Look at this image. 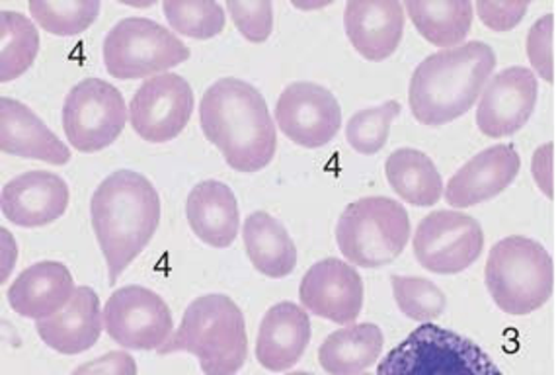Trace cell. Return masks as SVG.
<instances>
[{"label": "cell", "instance_id": "6da1fadb", "mask_svg": "<svg viewBox=\"0 0 556 375\" xmlns=\"http://www.w3.org/2000/svg\"><path fill=\"white\" fill-rule=\"evenodd\" d=\"M200 125L207 141L239 173H258L276 157L278 132L268 104L258 88L240 78H219L205 90Z\"/></svg>", "mask_w": 556, "mask_h": 375}, {"label": "cell", "instance_id": "7a4b0ae2", "mask_svg": "<svg viewBox=\"0 0 556 375\" xmlns=\"http://www.w3.org/2000/svg\"><path fill=\"white\" fill-rule=\"evenodd\" d=\"M90 215L114 286L159 229V192L143 174L115 171L92 193Z\"/></svg>", "mask_w": 556, "mask_h": 375}, {"label": "cell", "instance_id": "3957f363", "mask_svg": "<svg viewBox=\"0 0 556 375\" xmlns=\"http://www.w3.org/2000/svg\"><path fill=\"white\" fill-rule=\"evenodd\" d=\"M496 67L494 49L467 41L442 49L414 68L408 102L424 125H445L467 114Z\"/></svg>", "mask_w": 556, "mask_h": 375}, {"label": "cell", "instance_id": "277c9868", "mask_svg": "<svg viewBox=\"0 0 556 375\" xmlns=\"http://www.w3.org/2000/svg\"><path fill=\"white\" fill-rule=\"evenodd\" d=\"M159 354L188 352L205 375H235L249 357L247 325L239 305L222 293L193 299Z\"/></svg>", "mask_w": 556, "mask_h": 375}, {"label": "cell", "instance_id": "5b68a950", "mask_svg": "<svg viewBox=\"0 0 556 375\" xmlns=\"http://www.w3.org/2000/svg\"><path fill=\"white\" fill-rule=\"evenodd\" d=\"M484 279L494 303L521 317L547 303L555 288V264L541 242L508 237L490 250Z\"/></svg>", "mask_w": 556, "mask_h": 375}, {"label": "cell", "instance_id": "8992f818", "mask_svg": "<svg viewBox=\"0 0 556 375\" xmlns=\"http://www.w3.org/2000/svg\"><path fill=\"white\" fill-rule=\"evenodd\" d=\"M410 220L403 203L383 196L355 200L336 225V242L345 259L362 268H381L403 254Z\"/></svg>", "mask_w": 556, "mask_h": 375}, {"label": "cell", "instance_id": "52a82bcc", "mask_svg": "<svg viewBox=\"0 0 556 375\" xmlns=\"http://www.w3.org/2000/svg\"><path fill=\"white\" fill-rule=\"evenodd\" d=\"M377 375H504L469 338L426 323L387 354Z\"/></svg>", "mask_w": 556, "mask_h": 375}, {"label": "cell", "instance_id": "ba28073f", "mask_svg": "<svg viewBox=\"0 0 556 375\" xmlns=\"http://www.w3.org/2000/svg\"><path fill=\"white\" fill-rule=\"evenodd\" d=\"M188 58L190 49L182 39L154 20H122L104 39V65L122 80L154 77Z\"/></svg>", "mask_w": 556, "mask_h": 375}, {"label": "cell", "instance_id": "9c48e42d", "mask_svg": "<svg viewBox=\"0 0 556 375\" xmlns=\"http://www.w3.org/2000/svg\"><path fill=\"white\" fill-rule=\"evenodd\" d=\"M127 108L124 95L102 78H85L71 88L63 107V129L80 153H97L124 132Z\"/></svg>", "mask_w": 556, "mask_h": 375}, {"label": "cell", "instance_id": "30bf717a", "mask_svg": "<svg viewBox=\"0 0 556 375\" xmlns=\"http://www.w3.org/2000/svg\"><path fill=\"white\" fill-rule=\"evenodd\" d=\"M413 247L414 257L424 268L433 274H457L479 260L484 233L467 213L440 210L420 222Z\"/></svg>", "mask_w": 556, "mask_h": 375}, {"label": "cell", "instance_id": "8fae6325", "mask_svg": "<svg viewBox=\"0 0 556 375\" xmlns=\"http://www.w3.org/2000/svg\"><path fill=\"white\" fill-rule=\"evenodd\" d=\"M104 327L124 348L159 350L173 335V313L151 289L125 286L108 299Z\"/></svg>", "mask_w": 556, "mask_h": 375}, {"label": "cell", "instance_id": "7c38bea8", "mask_svg": "<svg viewBox=\"0 0 556 375\" xmlns=\"http://www.w3.org/2000/svg\"><path fill=\"white\" fill-rule=\"evenodd\" d=\"M192 112V87L176 73L147 78L129 104L135 134L149 143L173 141L182 134Z\"/></svg>", "mask_w": 556, "mask_h": 375}, {"label": "cell", "instance_id": "4fadbf2b", "mask_svg": "<svg viewBox=\"0 0 556 375\" xmlns=\"http://www.w3.org/2000/svg\"><path fill=\"white\" fill-rule=\"evenodd\" d=\"M279 129L305 149L325 147L342 125V108L328 88L315 83H293L276 104Z\"/></svg>", "mask_w": 556, "mask_h": 375}, {"label": "cell", "instance_id": "5bb4252c", "mask_svg": "<svg viewBox=\"0 0 556 375\" xmlns=\"http://www.w3.org/2000/svg\"><path fill=\"white\" fill-rule=\"evenodd\" d=\"M538 78L526 67L504 68L482 90L477 125L486 137L518 134L538 104Z\"/></svg>", "mask_w": 556, "mask_h": 375}, {"label": "cell", "instance_id": "9a60e30c", "mask_svg": "<svg viewBox=\"0 0 556 375\" xmlns=\"http://www.w3.org/2000/svg\"><path fill=\"white\" fill-rule=\"evenodd\" d=\"M299 299L318 317L350 325L362 313L364 282L357 270L342 260H320L301 279Z\"/></svg>", "mask_w": 556, "mask_h": 375}, {"label": "cell", "instance_id": "2e32d148", "mask_svg": "<svg viewBox=\"0 0 556 375\" xmlns=\"http://www.w3.org/2000/svg\"><path fill=\"white\" fill-rule=\"evenodd\" d=\"M519 168L521 159L514 145L489 147L451 176L445 188V200L453 208H472L492 200L516 180Z\"/></svg>", "mask_w": 556, "mask_h": 375}, {"label": "cell", "instance_id": "e0dca14e", "mask_svg": "<svg viewBox=\"0 0 556 375\" xmlns=\"http://www.w3.org/2000/svg\"><path fill=\"white\" fill-rule=\"evenodd\" d=\"M2 213L20 227H43L67 212L68 186L61 176L31 171L2 188Z\"/></svg>", "mask_w": 556, "mask_h": 375}, {"label": "cell", "instance_id": "ac0fdd59", "mask_svg": "<svg viewBox=\"0 0 556 375\" xmlns=\"http://www.w3.org/2000/svg\"><path fill=\"white\" fill-rule=\"evenodd\" d=\"M348 38L365 59L391 58L404 32V9L396 0H350L345 4Z\"/></svg>", "mask_w": 556, "mask_h": 375}, {"label": "cell", "instance_id": "d6986e66", "mask_svg": "<svg viewBox=\"0 0 556 375\" xmlns=\"http://www.w3.org/2000/svg\"><path fill=\"white\" fill-rule=\"evenodd\" d=\"M0 149L4 153L43 163L67 164L71 151L26 104L12 98L0 100Z\"/></svg>", "mask_w": 556, "mask_h": 375}, {"label": "cell", "instance_id": "ffe728a7", "mask_svg": "<svg viewBox=\"0 0 556 375\" xmlns=\"http://www.w3.org/2000/svg\"><path fill=\"white\" fill-rule=\"evenodd\" d=\"M75 282L65 264L46 260L24 270L9 289L10 308L26 318L53 317L75 296Z\"/></svg>", "mask_w": 556, "mask_h": 375}, {"label": "cell", "instance_id": "44dd1931", "mask_svg": "<svg viewBox=\"0 0 556 375\" xmlns=\"http://www.w3.org/2000/svg\"><path fill=\"white\" fill-rule=\"evenodd\" d=\"M311 340V318L305 309L283 301L269 309L262 318L256 358L269 372H286L295 366Z\"/></svg>", "mask_w": 556, "mask_h": 375}, {"label": "cell", "instance_id": "7402d4cb", "mask_svg": "<svg viewBox=\"0 0 556 375\" xmlns=\"http://www.w3.org/2000/svg\"><path fill=\"white\" fill-rule=\"evenodd\" d=\"M102 311L97 291L80 286L65 309L53 317L38 321V335L49 348L61 354H80L94 347L102 333Z\"/></svg>", "mask_w": 556, "mask_h": 375}, {"label": "cell", "instance_id": "603a6c76", "mask_svg": "<svg viewBox=\"0 0 556 375\" xmlns=\"http://www.w3.org/2000/svg\"><path fill=\"white\" fill-rule=\"evenodd\" d=\"M192 232L215 249H227L239 235V205L227 184L205 180L193 188L186 202Z\"/></svg>", "mask_w": 556, "mask_h": 375}, {"label": "cell", "instance_id": "cb8c5ba5", "mask_svg": "<svg viewBox=\"0 0 556 375\" xmlns=\"http://www.w3.org/2000/svg\"><path fill=\"white\" fill-rule=\"evenodd\" d=\"M242 239L252 266L268 278H286L298 264V249L288 229L266 212L250 213Z\"/></svg>", "mask_w": 556, "mask_h": 375}, {"label": "cell", "instance_id": "d4e9b609", "mask_svg": "<svg viewBox=\"0 0 556 375\" xmlns=\"http://www.w3.org/2000/svg\"><path fill=\"white\" fill-rule=\"evenodd\" d=\"M383 350V333L377 325L362 323L340 328L320 345L318 362L330 375H362L374 366Z\"/></svg>", "mask_w": 556, "mask_h": 375}, {"label": "cell", "instance_id": "484cf974", "mask_svg": "<svg viewBox=\"0 0 556 375\" xmlns=\"http://www.w3.org/2000/svg\"><path fill=\"white\" fill-rule=\"evenodd\" d=\"M384 174L404 202L432 208L442 198V174L428 154L416 149H396L384 163Z\"/></svg>", "mask_w": 556, "mask_h": 375}, {"label": "cell", "instance_id": "4316f807", "mask_svg": "<svg viewBox=\"0 0 556 375\" xmlns=\"http://www.w3.org/2000/svg\"><path fill=\"white\" fill-rule=\"evenodd\" d=\"M404 10L422 38L438 48H457L469 36L472 4L469 0H408Z\"/></svg>", "mask_w": 556, "mask_h": 375}, {"label": "cell", "instance_id": "83f0119b", "mask_svg": "<svg viewBox=\"0 0 556 375\" xmlns=\"http://www.w3.org/2000/svg\"><path fill=\"white\" fill-rule=\"evenodd\" d=\"M39 51V34L20 12L0 14V80L10 83L28 71Z\"/></svg>", "mask_w": 556, "mask_h": 375}, {"label": "cell", "instance_id": "f1b7e54d", "mask_svg": "<svg viewBox=\"0 0 556 375\" xmlns=\"http://www.w3.org/2000/svg\"><path fill=\"white\" fill-rule=\"evenodd\" d=\"M29 12L41 28L53 36H77L94 24L98 0H31Z\"/></svg>", "mask_w": 556, "mask_h": 375}, {"label": "cell", "instance_id": "f546056e", "mask_svg": "<svg viewBox=\"0 0 556 375\" xmlns=\"http://www.w3.org/2000/svg\"><path fill=\"white\" fill-rule=\"evenodd\" d=\"M163 10L170 28L188 38H215L225 28V10L212 0H166Z\"/></svg>", "mask_w": 556, "mask_h": 375}, {"label": "cell", "instance_id": "4dcf8cb0", "mask_svg": "<svg viewBox=\"0 0 556 375\" xmlns=\"http://www.w3.org/2000/svg\"><path fill=\"white\" fill-rule=\"evenodd\" d=\"M401 114V104L389 100L381 107L365 108L350 117L345 125V139L350 147L362 154L379 153L383 149L394 117Z\"/></svg>", "mask_w": 556, "mask_h": 375}, {"label": "cell", "instance_id": "1f68e13d", "mask_svg": "<svg viewBox=\"0 0 556 375\" xmlns=\"http://www.w3.org/2000/svg\"><path fill=\"white\" fill-rule=\"evenodd\" d=\"M393 293L404 315L420 323L442 317L447 305L442 289L430 279L393 276Z\"/></svg>", "mask_w": 556, "mask_h": 375}, {"label": "cell", "instance_id": "d6a6232c", "mask_svg": "<svg viewBox=\"0 0 556 375\" xmlns=\"http://www.w3.org/2000/svg\"><path fill=\"white\" fill-rule=\"evenodd\" d=\"M230 16L240 34L252 43H262L269 38L274 29V7L269 0H249V2H227Z\"/></svg>", "mask_w": 556, "mask_h": 375}, {"label": "cell", "instance_id": "836d02e7", "mask_svg": "<svg viewBox=\"0 0 556 375\" xmlns=\"http://www.w3.org/2000/svg\"><path fill=\"white\" fill-rule=\"evenodd\" d=\"M528 58L541 78L555 83V14L541 16L529 29Z\"/></svg>", "mask_w": 556, "mask_h": 375}, {"label": "cell", "instance_id": "e575fe53", "mask_svg": "<svg viewBox=\"0 0 556 375\" xmlns=\"http://www.w3.org/2000/svg\"><path fill=\"white\" fill-rule=\"evenodd\" d=\"M528 9V2H489V0L477 2L479 18L484 26H489L494 32H508L516 28L526 16Z\"/></svg>", "mask_w": 556, "mask_h": 375}, {"label": "cell", "instance_id": "d590c367", "mask_svg": "<svg viewBox=\"0 0 556 375\" xmlns=\"http://www.w3.org/2000/svg\"><path fill=\"white\" fill-rule=\"evenodd\" d=\"M73 375H137V364L131 354L124 350H114L77 367Z\"/></svg>", "mask_w": 556, "mask_h": 375}, {"label": "cell", "instance_id": "8d00e7d4", "mask_svg": "<svg viewBox=\"0 0 556 375\" xmlns=\"http://www.w3.org/2000/svg\"><path fill=\"white\" fill-rule=\"evenodd\" d=\"M531 173L541 192L555 200V143L539 147L531 161Z\"/></svg>", "mask_w": 556, "mask_h": 375}, {"label": "cell", "instance_id": "74e56055", "mask_svg": "<svg viewBox=\"0 0 556 375\" xmlns=\"http://www.w3.org/2000/svg\"><path fill=\"white\" fill-rule=\"evenodd\" d=\"M16 257H18L16 242H14L12 235L7 229H2V266H4L2 268V279L9 278L10 270L14 266Z\"/></svg>", "mask_w": 556, "mask_h": 375}, {"label": "cell", "instance_id": "f35d334b", "mask_svg": "<svg viewBox=\"0 0 556 375\" xmlns=\"http://www.w3.org/2000/svg\"><path fill=\"white\" fill-rule=\"evenodd\" d=\"M330 2H323V4H317V7H327ZM293 7H298V9H315L313 4H298V2H293Z\"/></svg>", "mask_w": 556, "mask_h": 375}, {"label": "cell", "instance_id": "ab89813d", "mask_svg": "<svg viewBox=\"0 0 556 375\" xmlns=\"http://www.w3.org/2000/svg\"><path fill=\"white\" fill-rule=\"evenodd\" d=\"M288 375H315V374H307V372H293V374Z\"/></svg>", "mask_w": 556, "mask_h": 375}, {"label": "cell", "instance_id": "60d3db41", "mask_svg": "<svg viewBox=\"0 0 556 375\" xmlns=\"http://www.w3.org/2000/svg\"><path fill=\"white\" fill-rule=\"evenodd\" d=\"M362 375H371V374H362Z\"/></svg>", "mask_w": 556, "mask_h": 375}]
</instances>
